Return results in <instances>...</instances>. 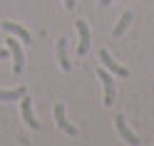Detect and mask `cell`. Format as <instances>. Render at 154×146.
Instances as JSON below:
<instances>
[{"instance_id":"obj_14","label":"cell","mask_w":154,"mask_h":146,"mask_svg":"<svg viewBox=\"0 0 154 146\" xmlns=\"http://www.w3.org/2000/svg\"><path fill=\"white\" fill-rule=\"evenodd\" d=\"M100 3H102V5H109V0H100Z\"/></svg>"},{"instance_id":"obj_12","label":"cell","mask_w":154,"mask_h":146,"mask_svg":"<svg viewBox=\"0 0 154 146\" xmlns=\"http://www.w3.org/2000/svg\"><path fill=\"white\" fill-rule=\"evenodd\" d=\"M62 3H65L67 10H75V0H62Z\"/></svg>"},{"instance_id":"obj_8","label":"cell","mask_w":154,"mask_h":146,"mask_svg":"<svg viewBox=\"0 0 154 146\" xmlns=\"http://www.w3.org/2000/svg\"><path fill=\"white\" fill-rule=\"evenodd\" d=\"M23 121L30 126V129H40V121H37L35 114H32V99L27 94H23Z\"/></svg>"},{"instance_id":"obj_5","label":"cell","mask_w":154,"mask_h":146,"mask_svg":"<svg viewBox=\"0 0 154 146\" xmlns=\"http://www.w3.org/2000/svg\"><path fill=\"white\" fill-rule=\"evenodd\" d=\"M114 126H117V134H119L127 144H132V146H137V144H139V139L134 136V131L127 126V119H124L122 114H117V116H114Z\"/></svg>"},{"instance_id":"obj_10","label":"cell","mask_w":154,"mask_h":146,"mask_svg":"<svg viewBox=\"0 0 154 146\" xmlns=\"http://www.w3.org/2000/svg\"><path fill=\"white\" fill-rule=\"evenodd\" d=\"M57 60H60V67L67 72L70 70V60H67V40H57Z\"/></svg>"},{"instance_id":"obj_7","label":"cell","mask_w":154,"mask_h":146,"mask_svg":"<svg viewBox=\"0 0 154 146\" xmlns=\"http://www.w3.org/2000/svg\"><path fill=\"white\" fill-rule=\"evenodd\" d=\"M3 30H5V32H10V35H15L23 45H30V42H32V35L27 32L23 25H17V22H3Z\"/></svg>"},{"instance_id":"obj_13","label":"cell","mask_w":154,"mask_h":146,"mask_svg":"<svg viewBox=\"0 0 154 146\" xmlns=\"http://www.w3.org/2000/svg\"><path fill=\"white\" fill-rule=\"evenodd\" d=\"M8 55H10V50H5V47H0V60H5Z\"/></svg>"},{"instance_id":"obj_1","label":"cell","mask_w":154,"mask_h":146,"mask_svg":"<svg viewBox=\"0 0 154 146\" xmlns=\"http://www.w3.org/2000/svg\"><path fill=\"white\" fill-rule=\"evenodd\" d=\"M97 77H100V82H102V89H104V104L107 106H112L114 104V79H112V74H109V70H104V67H100L97 70Z\"/></svg>"},{"instance_id":"obj_11","label":"cell","mask_w":154,"mask_h":146,"mask_svg":"<svg viewBox=\"0 0 154 146\" xmlns=\"http://www.w3.org/2000/svg\"><path fill=\"white\" fill-rule=\"evenodd\" d=\"M132 20H134V13H132V10H127V13L122 15V20L117 22V27H114V32H112V35H114V37H122V32L129 27V22H132Z\"/></svg>"},{"instance_id":"obj_3","label":"cell","mask_w":154,"mask_h":146,"mask_svg":"<svg viewBox=\"0 0 154 146\" xmlns=\"http://www.w3.org/2000/svg\"><path fill=\"white\" fill-rule=\"evenodd\" d=\"M100 62H102L104 70H109L112 74H117V77H129V70L114 62V60H112V55H109L107 50H100Z\"/></svg>"},{"instance_id":"obj_4","label":"cell","mask_w":154,"mask_h":146,"mask_svg":"<svg viewBox=\"0 0 154 146\" xmlns=\"http://www.w3.org/2000/svg\"><path fill=\"white\" fill-rule=\"evenodd\" d=\"M75 27H77V35H80L77 52H80V57H85V55L90 52V27H87V22H85V20H77Z\"/></svg>"},{"instance_id":"obj_6","label":"cell","mask_w":154,"mask_h":146,"mask_svg":"<svg viewBox=\"0 0 154 146\" xmlns=\"http://www.w3.org/2000/svg\"><path fill=\"white\" fill-rule=\"evenodd\" d=\"M55 124L60 126V129H62L67 136H75V134H77V129H75L70 121H67V116H65V106H62V102L55 104Z\"/></svg>"},{"instance_id":"obj_9","label":"cell","mask_w":154,"mask_h":146,"mask_svg":"<svg viewBox=\"0 0 154 146\" xmlns=\"http://www.w3.org/2000/svg\"><path fill=\"white\" fill-rule=\"evenodd\" d=\"M25 87H15V89H0V102H17L23 99Z\"/></svg>"},{"instance_id":"obj_2","label":"cell","mask_w":154,"mask_h":146,"mask_svg":"<svg viewBox=\"0 0 154 146\" xmlns=\"http://www.w3.org/2000/svg\"><path fill=\"white\" fill-rule=\"evenodd\" d=\"M8 50H10L13 55V72L15 74H20L23 72V67H25V57H23V47H20V40L17 37H8Z\"/></svg>"}]
</instances>
